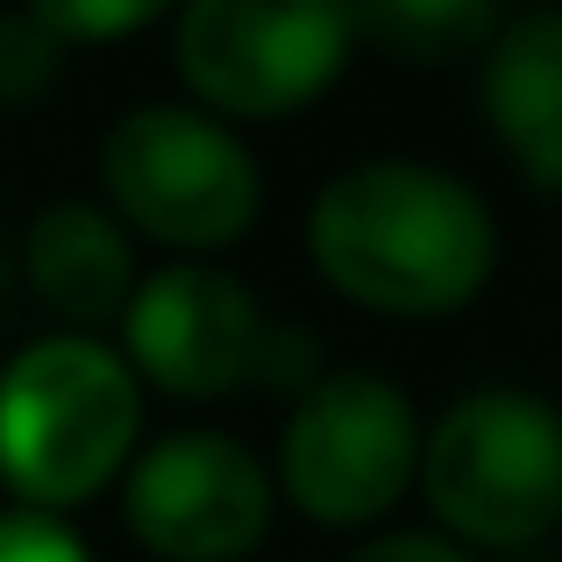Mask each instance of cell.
Returning <instances> with one entry per match:
<instances>
[{
  "label": "cell",
  "instance_id": "6da1fadb",
  "mask_svg": "<svg viewBox=\"0 0 562 562\" xmlns=\"http://www.w3.org/2000/svg\"><path fill=\"white\" fill-rule=\"evenodd\" d=\"M306 257L342 300L392 321H441L498 271L484 192L427 157H357L306 206Z\"/></svg>",
  "mask_w": 562,
  "mask_h": 562
},
{
  "label": "cell",
  "instance_id": "7a4b0ae2",
  "mask_svg": "<svg viewBox=\"0 0 562 562\" xmlns=\"http://www.w3.org/2000/svg\"><path fill=\"white\" fill-rule=\"evenodd\" d=\"M143 449V384L100 335H43L0 363V484L22 513L65 520Z\"/></svg>",
  "mask_w": 562,
  "mask_h": 562
},
{
  "label": "cell",
  "instance_id": "3957f363",
  "mask_svg": "<svg viewBox=\"0 0 562 562\" xmlns=\"http://www.w3.org/2000/svg\"><path fill=\"white\" fill-rule=\"evenodd\" d=\"M413 484L463 555L535 549L562 527V413L527 384H477L420 435Z\"/></svg>",
  "mask_w": 562,
  "mask_h": 562
},
{
  "label": "cell",
  "instance_id": "277c9868",
  "mask_svg": "<svg viewBox=\"0 0 562 562\" xmlns=\"http://www.w3.org/2000/svg\"><path fill=\"white\" fill-rule=\"evenodd\" d=\"M100 186L122 228L179 249L186 263L243 243L263 214V171L228 122L192 100H143L100 136Z\"/></svg>",
  "mask_w": 562,
  "mask_h": 562
},
{
  "label": "cell",
  "instance_id": "5b68a950",
  "mask_svg": "<svg viewBox=\"0 0 562 562\" xmlns=\"http://www.w3.org/2000/svg\"><path fill=\"white\" fill-rule=\"evenodd\" d=\"M192 108L214 122H285L314 108L357 57V22L335 0H192L171 29Z\"/></svg>",
  "mask_w": 562,
  "mask_h": 562
},
{
  "label": "cell",
  "instance_id": "8992f818",
  "mask_svg": "<svg viewBox=\"0 0 562 562\" xmlns=\"http://www.w3.org/2000/svg\"><path fill=\"white\" fill-rule=\"evenodd\" d=\"M420 413L378 371H321L285 413L278 484L314 527H378L413 492Z\"/></svg>",
  "mask_w": 562,
  "mask_h": 562
},
{
  "label": "cell",
  "instance_id": "52a82bcc",
  "mask_svg": "<svg viewBox=\"0 0 562 562\" xmlns=\"http://www.w3.org/2000/svg\"><path fill=\"white\" fill-rule=\"evenodd\" d=\"M271 470L221 427H179L122 470V520L157 562H243L271 535Z\"/></svg>",
  "mask_w": 562,
  "mask_h": 562
},
{
  "label": "cell",
  "instance_id": "ba28073f",
  "mask_svg": "<svg viewBox=\"0 0 562 562\" xmlns=\"http://www.w3.org/2000/svg\"><path fill=\"white\" fill-rule=\"evenodd\" d=\"M263 306L221 263H165L122 306V363L171 398H228L257 371Z\"/></svg>",
  "mask_w": 562,
  "mask_h": 562
},
{
  "label": "cell",
  "instance_id": "9c48e42d",
  "mask_svg": "<svg viewBox=\"0 0 562 562\" xmlns=\"http://www.w3.org/2000/svg\"><path fill=\"white\" fill-rule=\"evenodd\" d=\"M22 285L65 321V335H93L122 321L136 292V243L100 200H50L22 228Z\"/></svg>",
  "mask_w": 562,
  "mask_h": 562
},
{
  "label": "cell",
  "instance_id": "30bf717a",
  "mask_svg": "<svg viewBox=\"0 0 562 562\" xmlns=\"http://www.w3.org/2000/svg\"><path fill=\"white\" fill-rule=\"evenodd\" d=\"M477 100L527 186L562 192V8L498 22V36L477 50Z\"/></svg>",
  "mask_w": 562,
  "mask_h": 562
},
{
  "label": "cell",
  "instance_id": "8fae6325",
  "mask_svg": "<svg viewBox=\"0 0 562 562\" xmlns=\"http://www.w3.org/2000/svg\"><path fill=\"white\" fill-rule=\"evenodd\" d=\"M349 22L357 43H384L398 65H449V57H477L506 14L492 0H384V8H349Z\"/></svg>",
  "mask_w": 562,
  "mask_h": 562
},
{
  "label": "cell",
  "instance_id": "7c38bea8",
  "mask_svg": "<svg viewBox=\"0 0 562 562\" xmlns=\"http://www.w3.org/2000/svg\"><path fill=\"white\" fill-rule=\"evenodd\" d=\"M65 50L43 36V22L29 8H0V108H29L36 93H50Z\"/></svg>",
  "mask_w": 562,
  "mask_h": 562
},
{
  "label": "cell",
  "instance_id": "4fadbf2b",
  "mask_svg": "<svg viewBox=\"0 0 562 562\" xmlns=\"http://www.w3.org/2000/svg\"><path fill=\"white\" fill-rule=\"evenodd\" d=\"M43 22V36L57 43V50H71V43H108V36H136V29L157 22L150 0H36L29 8Z\"/></svg>",
  "mask_w": 562,
  "mask_h": 562
},
{
  "label": "cell",
  "instance_id": "5bb4252c",
  "mask_svg": "<svg viewBox=\"0 0 562 562\" xmlns=\"http://www.w3.org/2000/svg\"><path fill=\"white\" fill-rule=\"evenodd\" d=\"M0 562H93L86 535L71 520H50V513H0Z\"/></svg>",
  "mask_w": 562,
  "mask_h": 562
},
{
  "label": "cell",
  "instance_id": "9a60e30c",
  "mask_svg": "<svg viewBox=\"0 0 562 562\" xmlns=\"http://www.w3.org/2000/svg\"><path fill=\"white\" fill-rule=\"evenodd\" d=\"M249 384H271V392L300 398L306 384H321V349L306 328H285V321H263V342H257V371Z\"/></svg>",
  "mask_w": 562,
  "mask_h": 562
},
{
  "label": "cell",
  "instance_id": "2e32d148",
  "mask_svg": "<svg viewBox=\"0 0 562 562\" xmlns=\"http://www.w3.org/2000/svg\"><path fill=\"white\" fill-rule=\"evenodd\" d=\"M349 562H477V555H463L456 541H441L435 527H392V535H371Z\"/></svg>",
  "mask_w": 562,
  "mask_h": 562
},
{
  "label": "cell",
  "instance_id": "e0dca14e",
  "mask_svg": "<svg viewBox=\"0 0 562 562\" xmlns=\"http://www.w3.org/2000/svg\"><path fill=\"white\" fill-rule=\"evenodd\" d=\"M0 292H8V243H0Z\"/></svg>",
  "mask_w": 562,
  "mask_h": 562
}]
</instances>
